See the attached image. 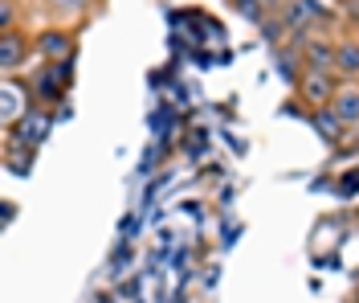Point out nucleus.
Returning a JSON list of instances; mask_svg holds the SVG:
<instances>
[{
    "label": "nucleus",
    "mask_w": 359,
    "mask_h": 303,
    "mask_svg": "<svg viewBox=\"0 0 359 303\" xmlns=\"http://www.w3.org/2000/svg\"><path fill=\"white\" fill-rule=\"evenodd\" d=\"M335 91H339V82L323 70H302V78H298V94H302L311 107H331Z\"/></svg>",
    "instance_id": "1"
},
{
    "label": "nucleus",
    "mask_w": 359,
    "mask_h": 303,
    "mask_svg": "<svg viewBox=\"0 0 359 303\" xmlns=\"http://www.w3.org/2000/svg\"><path fill=\"white\" fill-rule=\"evenodd\" d=\"M331 111H335L347 127H355L359 123V86L355 82H339L335 98H331Z\"/></svg>",
    "instance_id": "2"
},
{
    "label": "nucleus",
    "mask_w": 359,
    "mask_h": 303,
    "mask_svg": "<svg viewBox=\"0 0 359 303\" xmlns=\"http://www.w3.org/2000/svg\"><path fill=\"white\" fill-rule=\"evenodd\" d=\"M314 131L331 143V148H343V140H347V123H343L331 107H323V111L314 115Z\"/></svg>",
    "instance_id": "3"
},
{
    "label": "nucleus",
    "mask_w": 359,
    "mask_h": 303,
    "mask_svg": "<svg viewBox=\"0 0 359 303\" xmlns=\"http://www.w3.org/2000/svg\"><path fill=\"white\" fill-rule=\"evenodd\" d=\"M335 74L339 78H359V41L347 37V41H335Z\"/></svg>",
    "instance_id": "4"
},
{
    "label": "nucleus",
    "mask_w": 359,
    "mask_h": 303,
    "mask_svg": "<svg viewBox=\"0 0 359 303\" xmlns=\"http://www.w3.org/2000/svg\"><path fill=\"white\" fill-rule=\"evenodd\" d=\"M37 53H45L49 62H62L69 53V33H62V29H45L41 37H37Z\"/></svg>",
    "instance_id": "5"
},
{
    "label": "nucleus",
    "mask_w": 359,
    "mask_h": 303,
    "mask_svg": "<svg viewBox=\"0 0 359 303\" xmlns=\"http://www.w3.org/2000/svg\"><path fill=\"white\" fill-rule=\"evenodd\" d=\"M25 49H29V46L21 41V33H13V29H8V33H0V66L13 74L17 66H21Z\"/></svg>",
    "instance_id": "6"
},
{
    "label": "nucleus",
    "mask_w": 359,
    "mask_h": 303,
    "mask_svg": "<svg viewBox=\"0 0 359 303\" xmlns=\"http://www.w3.org/2000/svg\"><path fill=\"white\" fill-rule=\"evenodd\" d=\"M45 131H49V119L45 115H29L25 111V119H21V131H17V143H25V148H33V143H41L45 140Z\"/></svg>",
    "instance_id": "7"
},
{
    "label": "nucleus",
    "mask_w": 359,
    "mask_h": 303,
    "mask_svg": "<svg viewBox=\"0 0 359 303\" xmlns=\"http://www.w3.org/2000/svg\"><path fill=\"white\" fill-rule=\"evenodd\" d=\"M233 8H237L245 21L262 25V21H266V8H269V4H266V0H233Z\"/></svg>",
    "instance_id": "8"
},
{
    "label": "nucleus",
    "mask_w": 359,
    "mask_h": 303,
    "mask_svg": "<svg viewBox=\"0 0 359 303\" xmlns=\"http://www.w3.org/2000/svg\"><path fill=\"white\" fill-rule=\"evenodd\" d=\"M17 111H21V86L8 78V82H4V123H13Z\"/></svg>",
    "instance_id": "9"
},
{
    "label": "nucleus",
    "mask_w": 359,
    "mask_h": 303,
    "mask_svg": "<svg viewBox=\"0 0 359 303\" xmlns=\"http://www.w3.org/2000/svg\"><path fill=\"white\" fill-rule=\"evenodd\" d=\"M13 29V0H0V33Z\"/></svg>",
    "instance_id": "10"
},
{
    "label": "nucleus",
    "mask_w": 359,
    "mask_h": 303,
    "mask_svg": "<svg viewBox=\"0 0 359 303\" xmlns=\"http://www.w3.org/2000/svg\"><path fill=\"white\" fill-rule=\"evenodd\" d=\"M347 17H351V21H359V0H347Z\"/></svg>",
    "instance_id": "11"
},
{
    "label": "nucleus",
    "mask_w": 359,
    "mask_h": 303,
    "mask_svg": "<svg viewBox=\"0 0 359 303\" xmlns=\"http://www.w3.org/2000/svg\"><path fill=\"white\" fill-rule=\"evenodd\" d=\"M266 4H286V0H266Z\"/></svg>",
    "instance_id": "12"
},
{
    "label": "nucleus",
    "mask_w": 359,
    "mask_h": 303,
    "mask_svg": "<svg viewBox=\"0 0 359 303\" xmlns=\"http://www.w3.org/2000/svg\"><path fill=\"white\" fill-rule=\"evenodd\" d=\"M355 303H359V291H355Z\"/></svg>",
    "instance_id": "13"
}]
</instances>
